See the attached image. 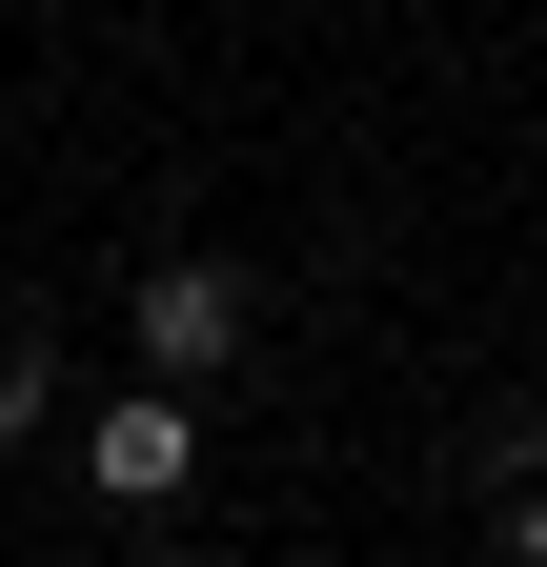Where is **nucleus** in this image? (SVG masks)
Returning a JSON list of instances; mask_svg holds the SVG:
<instances>
[{
  "instance_id": "1",
  "label": "nucleus",
  "mask_w": 547,
  "mask_h": 567,
  "mask_svg": "<svg viewBox=\"0 0 547 567\" xmlns=\"http://www.w3.org/2000/svg\"><path fill=\"white\" fill-rule=\"evenodd\" d=\"M122 324H143V385H224L244 365V324H264V284H244V244H143V284H122Z\"/></svg>"
},
{
  "instance_id": "2",
  "label": "nucleus",
  "mask_w": 547,
  "mask_h": 567,
  "mask_svg": "<svg viewBox=\"0 0 547 567\" xmlns=\"http://www.w3.org/2000/svg\"><path fill=\"white\" fill-rule=\"evenodd\" d=\"M82 486H102V507H183V486H203V405H183V385L82 405Z\"/></svg>"
},
{
  "instance_id": "3",
  "label": "nucleus",
  "mask_w": 547,
  "mask_h": 567,
  "mask_svg": "<svg viewBox=\"0 0 547 567\" xmlns=\"http://www.w3.org/2000/svg\"><path fill=\"white\" fill-rule=\"evenodd\" d=\"M41 425H61V365H41V344H0V446H41Z\"/></svg>"
},
{
  "instance_id": "4",
  "label": "nucleus",
  "mask_w": 547,
  "mask_h": 567,
  "mask_svg": "<svg viewBox=\"0 0 547 567\" xmlns=\"http://www.w3.org/2000/svg\"><path fill=\"white\" fill-rule=\"evenodd\" d=\"M507 567H547V466H527V486H507Z\"/></svg>"
}]
</instances>
